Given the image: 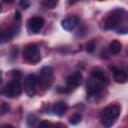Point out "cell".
Returning <instances> with one entry per match:
<instances>
[{
    "instance_id": "22",
    "label": "cell",
    "mask_w": 128,
    "mask_h": 128,
    "mask_svg": "<svg viewBox=\"0 0 128 128\" xmlns=\"http://www.w3.org/2000/svg\"><path fill=\"white\" fill-rule=\"evenodd\" d=\"M21 19V14H20V12H16L15 13V20H20Z\"/></svg>"
},
{
    "instance_id": "17",
    "label": "cell",
    "mask_w": 128,
    "mask_h": 128,
    "mask_svg": "<svg viewBox=\"0 0 128 128\" xmlns=\"http://www.w3.org/2000/svg\"><path fill=\"white\" fill-rule=\"evenodd\" d=\"M37 122V118L34 115H29L27 118V125L28 126H35Z\"/></svg>"
},
{
    "instance_id": "7",
    "label": "cell",
    "mask_w": 128,
    "mask_h": 128,
    "mask_svg": "<svg viewBox=\"0 0 128 128\" xmlns=\"http://www.w3.org/2000/svg\"><path fill=\"white\" fill-rule=\"evenodd\" d=\"M82 79H83V76H82L81 72H79V71L74 72L67 78V87L70 89H74V88L78 87L81 84Z\"/></svg>"
},
{
    "instance_id": "18",
    "label": "cell",
    "mask_w": 128,
    "mask_h": 128,
    "mask_svg": "<svg viewBox=\"0 0 128 128\" xmlns=\"http://www.w3.org/2000/svg\"><path fill=\"white\" fill-rule=\"evenodd\" d=\"M95 50V42L91 41L87 44V47H86V51L89 52V53H92L93 51Z\"/></svg>"
},
{
    "instance_id": "23",
    "label": "cell",
    "mask_w": 128,
    "mask_h": 128,
    "mask_svg": "<svg viewBox=\"0 0 128 128\" xmlns=\"http://www.w3.org/2000/svg\"><path fill=\"white\" fill-rule=\"evenodd\" d=\"M67 1H68V3H69L70 5H72V4H75L78 0H67Z\"/></svg>"
},
{
    "instance_id": "3",
    "label": "cell",
    "mask_w": 128,
    "mask_h": 128,
    "mask_svg": "<svg viewBox=\"0 0 128 128\" xmlns=\"http://www.w3.org/2000/svg\"><path fill=\"white\" fill-rule=\"evenodd\" d=\"M23 58L29 63H38L41 59L40 51L37 45L28 44L23 51Z\"/></svg>"
},
{
    "instance_id": "12",
    "label": "cell",
    "mask_w": 128,
    "mask_h": 128,
    "mask_svg": "<svg viewBox=\"0 0 128 128\" xmlns=\"http://www.w3.org/2000/svg\"><path fill=\"white\" fill-rule=\"evenodd\" d=\"M113 79L117 83H125L128 80V75L124 70L116 69L113 72Z\"/></svg>"
},
{
    "instance_id": "15",
    "label": "cell",
    "mask_w": 128,
    "mask_h": 128,
    "mask_svg": "<svg viewBox=\"0 0 128 128\" xmlns=\"http://www.w3.org/2000/svg\"><path fill=\"white\" fill-rule=\"evenodd\" d=\"M58 1L59 0H43V5L46 8L52 9V8H54L58 4Z\"/></svg>"
},
{
    "instance_id": "2",
    "label": "cell",
    "mask_w": 128,
    "mask_h": 128,
    "mask_svg": "<svg viewBox=\"0 0 128 128\" xmlns=\"http://www.w3.org/2000/svg\"><path fill=\"white\" fill-rule=\"evenodd\" d=\"M124 14V11L122 9H116L114 11L111 12V15H109L105 21H104V25H103V28L106 29V30H110V29H115L121 22L122 18H123V15Z\"/></svg>"
},
{
    "instance_id": "4",
    "label": "cell",
    "mask_w": 128,
    "mask_h": 128,
    "mask_svg": "<svg viewBox=\"0 0 128 128\" xmlns=\"http://www.w3.org/2000/svg\"><path fill=\"white\" fill-rule=\"evenodd\" d=\"M23 86L21 85L18 78H13L5 87V94L7 97H17L22 93Z\"/></svg>"
},
{
    "instance_id": "1",
    "label": "cell",
    "mask_w": 128,
    "mask_h": 128,
    "mask_svg": "<svg viewBox=\"0 0 128 128\" xmlns=\"http://www.w3.org/2000/svg\"><path fill=\"white\" fill-rule=\"evenodd\" d=\"M120 115V108L117 105H110L106 107L101 114V123L104 127L112 126Z\"/></svg>"
},
{
    "instance_id": "20",
    "label": "cell",
    "mask_w": 128,
    "mask_h": 128,
    "mask_svg": "<svg viewBox=\"0 0 128 128\" xmlns=\"http://www.w3.org/2000/svg\"><path fill=\"white\" fill-rule=\"evenodd\" d=\"M30 0H20V5L22 6L23 9H27L29 7Z\"/></svg>"
},
{
    "instance_id": "24",
    "label": "cell",
    "mask_w": 128,
    "mask_h": 128,
    "mask_svg": "<svg viewBox=\"0 0 128 128\" xmlns=\"http://www.w3.org/2000/svg\"><path fill=\"white\" fill-rule=\"evenodd\" d=\"M3 2H5V3H10V2H12L13 0H2Z\"/></svg>"
},
{
    "instance_id": "14",
    "label": "cell",
    "mask_w": 128,
    "mask_h": 128,
    "mask_svg": "<svg viewBox=\"0 0 128 128\" xmlns=\"http://www.w3.org/2000/svg\"><path fill=\"white\" fill-rule=\"evenodd\" d=\"M41 76L43 77H50L53 74V68L50 66H44L40 71Z\"/></svg>"
},
{
    "instance_id": "8",
    "label": "cell",
    "mask_w": 128,
    "mask_h": 128,
    "mask_svg": "<svg viewBox=\"0 0 128 128\" xmlns=\"http://www.w3.org/2000/svg\"><path fill=\"white\" fill-rule=\"evenodd\" d=\"M78 23H79V20H78V18L76 16H70V17H67L64 20H62L61 25L65 30L72 31V30H74L76 28Z\"/></svg>"
},
{
    "instance_id": "6",
    "label": "cell",
    "mask_w": 128,
    "mask_h": 128,
    "mask_svg": "<svg viewBox=\"0 0 128 128\" xmlns=\"http://www.w3.org/2000/svg\"><path fill=\"white\" fill-rule=\"evenodd\" d=\"M44 24H45V20L42 17H33L30 18L27 22L28 29L32 33H38L42 29Z\"/></svg>"
},
{
    "instance_id": "16",
    "label": "cell",
    "mask_w": 128,
    "mask_h": 128,
    "mask_svg": "<svg viewBox=\"0 0 128 128\" xmlns=\"http://www.w3.org/2000/svg\"><path fill=\"white\" fill-rule=\"evenodd\" d=\"M81 115L80 114H74L69 118V123L72 125H77L81 121Z\"/></svg>"
},
{
    "instance_id": "19",
    "label": "cell",
    "mask_w": 128,
    "mask_h": 128,
    "mask_svg": "<svg viewBox=\"0 0 128 128\" xmlns=\"http://www.w3.org/2000/svg\"><path fill=\"white\" fill-rule=\"evenodd\" d=\"M9 111V107H8V105L5 103V102H2V104H1V115H4V114H6L7 112Z\"/></svg>"
},
{
    "instance_id": "11",
    "label": "cell",
    "mask_w": 128,
    "mask_h": 128,
    "mask_svg": "<svg viewBox=\"0 0 128 128\" xmlns=\"http://www.w3.org/2000/svg\"><path fill=\"white\" fill-rule=\"evenodd\" d=\"M91 75L94 79H97L98 81H101V82H105V83H108V78L106 77L104 71L99 68V67H94L92 70H91Z\"/></svg>"
},
{
    "instance_id": "25",
    "label": "cell",
    "mask_w": 128,
    "mask_h": 128,
    "mask_svg": "<svg viewBox=\"0 0 128 128\" xmlns=\"http://www.w3.org/2000/svg\"><path fill=\"white\" fill-rule=\"evenodd\" d=\"M100 1H102V0H100Z\"/></svg>"
},
{
    "instance_id": "10",
    "label": "cell",
    "mask_w": 128,
    "mask_h": 128,
    "mask_svg": "<svg viewBox=\"0 0 128 128\" xmlns=\"http://www.w3.org/2000/svg\"><path fill=\"white\" fill-rule=\"evenodd\" d=\"M67 109H68L67 104H66L64 101H59V102H57V103L53 106L52 112H53L56 116L62 117V116H64V114L66 113Z\"/></svg>"
},
{
    "instance_id": "5",
    "label": "cell",
    "mask_w": 128,
    "mask_h": 128,
    "mask_svg": "<svg viewBox=\"0 0 128 128\" xmlns=\"http://www.w3.org/2000/svg\"><path fill=\"white\" fill-rule=\"evenodd\" d=\"M38 84V77L35 74H29L24 79L23 88L26 94L30 97H33L36 94V86Z\"/></svg>"
},
{
    "instance_id": "13",
    "label": "cell",
    "mask_w": 128,
    "mask_h": 128,
    "mask_svg": "<svg viewBox=\"0 0 128 128\" xmlns=\"http://www.w3.org/2000/svg\"><path fill=\"white\" fill-rule=\"evenodd\" d=\"M121 47H122V45L118 40H113L109 44V51L112 54H118L121 51Z\"/></svg>"
},
{
    "instance_id": "21",
    "label": "cell",
    "mask_w": 128,
    "mask_h": 128,
    "mask_svg": "<svg viewBox=\"0 0 128 128\" xmlns=\"http://www.w3.org/2000/svg\"><path fill=\"white\" fill-rule=\"evenodd\" d=\"M48 126H51V123L48 121H41L39 123V127H48Z\"/></svg>"
},
{
    "instance_id": "9",
    "label": "cell",
    "mask_w": 128,
    "mask_h": 128,
    "mask_svg": "<svg viewBox=\"0 0 128 128\" xmlns=\"http://www.w3.org/2000/svg\"><path fill=\"white\" fill-rule=\"evenodd\" d=\"M102 88H103V86L100 83L95 82V81H90L87 84V92H88V95L89 96L98 95L102 91Z\"/></svg>"
}]
</instances>
